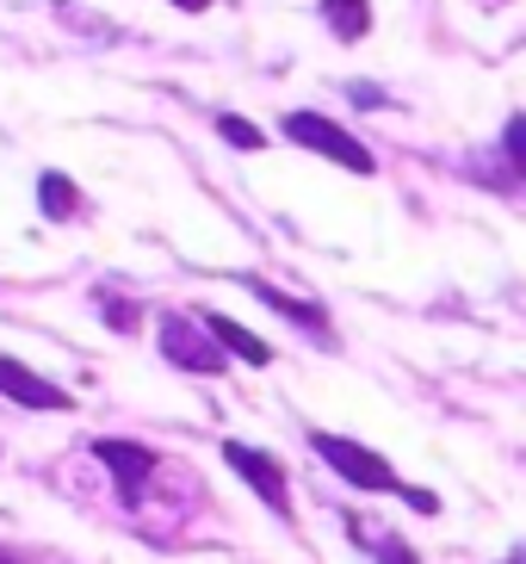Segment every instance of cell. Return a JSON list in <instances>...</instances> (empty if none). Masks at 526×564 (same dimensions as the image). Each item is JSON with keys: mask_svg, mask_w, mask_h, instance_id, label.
I'll return each mask as SVG.
<instances>
[{"mask_svg": "<svg viewBox=\"0 0 526 564\" xmlns=\"http://www.w3.org/2000/svg\"><path fill=\"white\" fill-rule=\"evenodd\" d=\"M217 131L230 137L235 150H261V143H266V137L254 131V124H248V118H235V112H223V118H217Z\"/></svg>", "mask_w": 526, "mask_h": 564, "instance_id": "cell-11", "label": "cell"}, {"mask_svg": "<svg viewBox=\"0 0 526 564\" xmlns=\"http://www.w3.org/2000/svg\"><path fill=\"white\" fill-rule=\"evenodd\" d=\"M162 354L186 372H223V341L198 329L193 316H162Z\"/></svg>", "mask_w": 526, "mask_h": 564, "instance_id": "cell-3", "label": "cell"}, {"mask_svg": "<svg viewBox=\"0 0 526 564\" xmlns=\"http://www.w3.org/2000/svg\"><path fill=\"white\" fill-rule=\"evenodd\" d=\"M37 205H44V217H75L81 193H75L68 174H44V181H37Z\"/></svg>", "mask_w": 526, "mask_h": 564, "instance_id": "cell-9", "label": "cell"}, {"mask_svg": "<svg viewBox=\"0 0 526 564\" xmlns=\"http://www.w3.org/2000/svg\"><path fill=\"white\" fill-rule=\"evenodd\" d=\"M310 447L322 453V459H329L347 484H360V490H396V497H403V484H396L391 459H379V453L360 447V441H347V434H310Z\"/></svg>", "mask_w": 526, "mask_h": 564, "instance_id": "cell-2", "label": "cell"}, {"mask_svg": "<svg viewBox=\"0 0 526 564\" xmlns=\"http://www.w3.org/2000/svg\"><path fill=\"white\" fill-rule=\"evenodd\" d=\"M502 150H508V162L526 174V118H508V131H502Z\"/></svg>", "mask_w": 526, "mask_h": 564, "instance_id": "cell-12", "label": "cell"}, {"mask_svg": "<svg viewBox=\"0 0 526 564\" xmlns=\"http://www.w3.org/2000/svg\"><path fill=\"white\" fill-rule=\"evenodd\" d=\"M106 316H112L118 329H131V323H136V311H131V304H106Z\"/></svg>", "mask_w": 526, "mask_h": 564, "instance_id": "cell-13", "label": "cell"}, {"mask_svg": "<svg viewBox=\"0 0 526 564\" xmlns=\"http://www.w3.org/2000/svg\"><path fill=\"white\" fill-rule=\"evenodd\" d=\"M94 459H99V465H106V471L118 478V497H124V502H136V497H143V478L155 471V459H149L143 447H131V441H99V447H94Z\"/></svg>", "mask_w": 526, "mask_h": 564, "instance_id": "cell-5", "label": "cell"}, {"mask_svg": "<svg viewBox=\"0 0 526 564\" xmlns=\"http://www.w3.org/2000/svg\"><path fill=\"white\" fill-rule=\"evenodd\" d=\"M205 329L223 341V354H235V360H248V366H266V360H273V348H266L261 335H248L242 323H230V316H205Z\"/></svg>", "mask_w": 526, "mask_h": 564, "instance_id": "cell-7", "label": "cell"}, {"mask_svg": "<svg viewBox=\"0 0 526 564\" xmlns=\"http://www.w3.org/2000/svg\"><path fill=\"white\" fill-rule=\"evenodd\" d=\"M223 459L242 471V484L254 490L261 502H273V514H285L292 521V490H285V465L273 459V453H254V447H242V441H223Z\"/></svg>", "mask_w": 526, "mask_h": 564, "instance_id": "cell-4", "label": "cell"}, {"mask_svg": "<svg viewBox=\"0 0 526 564\" xmlns=\"http://www.w3.org/2000/svg\"><path fill=\"white\" fill-rule=\"evenodd\" d=\"M0 391H7L13 403H32V410H68L63 384H50V379H37V372H25V366L7 360V354H0Z\"/></svg>", "mask_w": 526, "mask_h": 564, "instance_id": "cell-6", "label": "cell"}, {"mask_svg": "<svg viewBox=\"0 0 526 564\" xmlns=\"http://www.w3.org/2000/svg\"><path fill=\"white\" fill-rule=\"evenodd\" d=\"M322 13H329V25L341 37H365V32H372V7H365V0H322Z\"/></svg>", "mask_w": 526, "mask_h": 564, "instance_id": "cell-10", "label": "cell"}, {"mask_svg": "<svg viewBox=\"0 0 526 564\" xmlns=\"http://www.w3.org/2000/svg\"><path fill=\"white\" fill-rule=\"evenodd\" d=\"M254 299H261L266 311H280V316H292V323H304V329L329 335V316L316 311V304H297V299H285V292H273V285H254Z\"/></svg>", "mask_w": 526, "mask_h": 564, "instance_id": "cell-8", "label": "cell"}, {"mask_svg": "<svg viewBox=\"0 0 526 564\" xmlns=\"http://www.w3.org/2000/svg\"><path fill=\"white\" fill-rule=\"evenodd\" d=\"M174 7H186V13H205V7H211V0H174Z\"/></svg>", "mask_w": 526, "mask_h": 564, "instance_id": "cell-14", "label": "cell"}, {"mask_svg": "<svg viewBox=\"0 0 526 564\" xmlns=\"http://www.w3.org/2000/svg\"><path fill=\"white\" fill-rule=\"evenodd\" d=\"M285 137H292L297 150L329 155V162L347 167V174H372V150H365L353 131H341L335 118H322V112H292L285 118Z\"/></svg>", "mask_w": 526, "mask_h": 564, "instance_id": "cell-1", "label": "cell"}]
</instances>
